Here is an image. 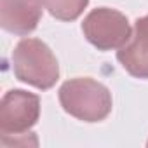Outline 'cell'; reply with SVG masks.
<instances>
[{"label":"cell","mask_w":148,"mask_h":148,"mask_svg":"<svg viewBox=\"0 0 148 148\" xmlns=\"http://www.w3.org/2000/svg\"><path fill=\"white\" fill-rule=\"evenodd\" d=\"M59 101L63 108L80 120H103L112 110L110 91L92 79H73L59 89Z\"/></svg>","instance_id":"1"},{"label":"cell","mask_w":148,"mask_h":148,"mask_svg":"<svg viewBox=\"0 0 148 148\" xmlns=\"http://www.w3.org/2000/svg\"><path fill=\"white\" fill-rule=\"evenodd\" d=\"M12 64L19 80L38 89L52 87L59 77L54 54L44 42L37 38H25L16 45L12 52Z\"/></svg>","instance_id":"2"},{"label":"cell","mask_w":148,"mask_h":148,"mask_svg":"<svg viewBox=\"0 0 148 148\" xmlns=\"http://www.w3.org/2000/svg\"><path fill=\"white\" fill-rule=\"evenodd\" d=\"M82 32L99 51H110L117 47L120 49L132 37L127 18L122 12L106 7L92 11L84 19Z\"/></svg>","instance_id":"3"},{"label":"cell","mask_w":148,"mask_h":148,"mask_svg":"<svg viewBox=\"0 0 148 148\" xmlns=\"http://www.w3.org/2000/svg\"><path fill=\"white\" fill-rule=\"evenodd\" d=\"M38 119V98L25 91H11L5 94L0 108L2 134H19L28 131Z\"/></svg>","instance_id":"4"},{"label":"cell","mask_w":148,"mask_h":148,"mask_svg":"<svg viewBox=\"0 0 148 148\" xmlns=\"http://www.w3.org/2000/svg\"><path fill=\"white\" fill-rule=\"evenodd\" d=\"M42 4V0H0L2 28L16 35H28L40 21Z\"/></svg>","instance_id":"5"},{"label":"cell","mask_w":148,"mask_h":148,"mask_svg":"<svg viewBox=\"0 0 148 148\" xmlns=\"http://www.w3.org/2000/svg\"><path fill=\"white\" fill-rule=\"evenodd\" d=\"M117 58L131 75L138 79H148V47L138 38L131 37V40L119 49Z\"/></svg>","instance_id":"6"},{"label":"cell","mask_w":148,"mask_h":148,"mask_svg":"<svg viewBox=\"0 0 148 148\" xmlns=\"http://www.w3.org/2000/svg\"><path fill=\"white\" fill-rule=\"evenodd\" d=\"M45 9L61 21L77 19L86 9L89 0H42Z\"/></svg>","instance_id":"7"},{"label":"cell","mask_w":148,"mask_h":148,"mask_svg":"<svg viewBox=\"0 0 148 148\" xmlns=\"http://www.w3.org/2000/svg\"><path fill=\"white\" fill-rule=\"evenodd\" d=\"M134 38H138L143 45L148 47V16L141 18L136 21V26H134Z\"/></svg>","instance_id":"8"}]
</instances>
